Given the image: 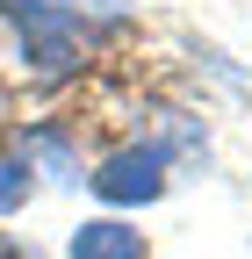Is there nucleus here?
Here are the masks:
<instances>
[{
    "label": "nucleus",
    "instance_id": "1",
    "mask_svg": "<svg viewBox=\"0 0 252 259\" xmlns=\"http://www.w3.org/2000/svg\"><path fill=\"white\" fill-rule=\"evenodd\" d=\"M0 15L22 29V51H29V72H36V79L79 72L87 44H79V22L58 8V0H0Z\"/></svg>",
    "mask_w": 252,
    "mask_h": 259
},
{
    "label": "nucleus",
    "instance_id": "2",
    "mask_svg": "<svg viewBox=\"0 0 252 259\" xmlns=\"http://www.w3.org/2000/svg\"><path fill=\"white\" fill-rule=\"evenodd\" d=\"M166 144H130V151H115L101 173H94V194L115 209H130V202H151V194L166 187Z\"/></svg>",
    "mask_w": 252,
    "mask_h": 259
},
{
    "label": "nucleus",
    "instance_id": "3",
    "mask_svg": "<svg viewBox=\"0 0 252 259\" xmlns=\"http://www.w3.org/2000/svg\"><path fill=\"white\" fill-rule=\"evenodd\" d=\"M72 259H144V231H130L115 216H94L72 231Z\"/></svg>",
    "mask_w": 252,
    "mask_h": 259
},
{
    "label": "nucleus",
    "instance_id": "4",
    "mask_svg": "<svg viewBox=\"0 0 252 259\" xmlns=\"http://www.w3.org/2000/svg\"><path fill=\"white\" fill-rule=\"evenodd\" d=\"M22 202H29V166H22V158H8V166H0V216L22 209Z\"/></svg>",
    "mask_w": 252,
    "mask_h": 259
},
{
    "label": "nucleus",
    "instance_id": "5",
    "mask_svg": "<svg viewBox=\"0 0 252 259\" xmlns=\"http://www.w3.org/2000/svg\"><path fill=\"white\" fill-rule=\"evenodd\" d=\"M0 259H36L29 245H15V238H0Z\"/></svg>",
    "mask_w": 252,
    "mask_h": 259
}]
</instances>
